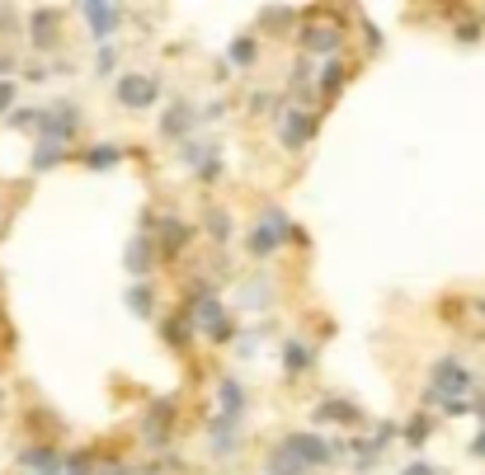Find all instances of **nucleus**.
Instances as JSON below:
<instances>
[{
	"label": "nucleus",
	"mask_w": 485,
	"mask_h": 475,
	"mask_svg": "<svg viewBox=\"0 0 485 475\" xmlns=\"http://www.w3.org/2000/svg\"><path fill=\"white\" fill-rule=\"evenodd\" d=\"M471 381H476V377H471L457 358H439V362H434V372H429V390H424V400H434V405L467 400Z\"/></svg>",
	"instance_id": "obj_1"
},
{
	"label": "nucleus",
	"mask_w": 485,
	"mask_h": 475,
	"mask_svg": "<svg viewBox=\"0 0 485 475\" xmlns=\"http://www.w3.org/2000/svg\"><path fill=\"white\" fill-rule=\"evenodd\" d=\"M194 329H198V334H212V339H217V344H227V339H231L227 311H222V301L212 297V292L194 297Z\"/></svg>",
	"instance_id": "obj_2"
},
{
	"label": "nucleus",
	"mask_w": 485,
	"mask_h": 475,
	"mask_svg": "<svg viewBox=\"0 0 485 475\" xmlns=\"http://www.w3.org/2000/svg\"><path fill=\"white\" fill-rule=\"evenodd\" d=\"M283 447L302 461V470H307V466H326V461H335V447H330L326 438H316V433H292V438H283Z\"/></svg>",
	"instance_id": "obj_3"
},
{
	"label": "nucleus",
	"mask_w": 485,
	"mask_h": 475,
	"mask_svg": "<svg viewBox=\"0 0 485 475\" xmlns=\"http://www.w3.org/2000/svg\"><path fill=\"white\" fill-rule=\"evenodd\" d=\"M38 127H43V136L47 142H66V136L76 132V108L71 104H52V108H38Z\"/></svg>",
	"instance_id": "obj_4"
},
{
	"label": "nucleus",
	"mask_w": 485,
	"mask_h": 475,
	"mask_svg": "<svg viewBox=\"0 0 485 475\" xmlns=\"http://www.w3.org/2000/svg\"><path fill=\"white\" fill-rule=\"evenodd\" d=\"M80 15L90 19L95 38H99L104 47H109V34L118 29V24H123V10H118V5H99V0H86V5H80Z\"/></svg>",
	"instance_id": "obj_5"
},
{
	"label": "nucleus",
	"mask_w": 485,
	"mask_h": 475,
	"mask_svg": "<svg viewBox=\"0 0 485 475\" xmlns=\"http://www.w3.org/2000/svg\"><path fill=\"white\" fill-rule=\"evenodd\" d=\"M207 433H212V452L217 457H231L236 452V438H240V414H212V424H207Z\"/></svg>",
	"instance_id": "obj_6"
},
{
	"label": "nucleus",
	"mask_w": 485,
	"mask_h": 475,
	"mask_svg": "<svg viewBox=\"0 0 485 475\" xmlns=\"http://www.w3.org/2000/svg\"><path fill=\"white\" fill-rule=\"evenodd\" d=\"M118 99L127 108H151L156 104V80L151 76H123L118 80Z\"/></svg>",
	"instance_id": "obj_7"
},
{
	"label": "nucleus",
	"mask_w": 485,
	"mask_h": 475,
	"mask_svg": "<svg viewBox=\"0 0 485 475\" xmlns=\"http://www.w3.org/2000/svg\"><path fill=\"white\" fill-rule=\"evenodd\" d=\"M311 132H316V118L307 114V108H288V114H283V147L298 151Z\"/></svg>",
	"instance_id": "obj_8"
},
{
	"label": "nucleus",
	"mask_w": 485,
	"mask_h": 475,
	"mask_svg": "<svg viewBox=\"0 0 485 475\" xmlns=\"http://www.w3.org/2000/svg\"><path fill=\"white\" fill-rule=\"evenodd\" d=\"M339 43H344V34L335 29V24H316V29H307V34H302V47H307V52H320V57L339 52Z\"/></svg>",
	"instance_id": "obj_9"
},
{
	"label": "nucleus",
	"mask_w": 485,
	"mask_h": 475,
	"mask_svg": "<svg viewBox=\"0 0 485 475\" xmlns=\"http://www.w3.org/2000/svg\"><path fill=\"white\" fill-rule=\"evenodd\" d=\"M19 466L38 470V475H57L66 461H62V452H52V447H29V452H19Z\"/></svg>",
	"instance_id": "obj_10"
},
{
	"label": "nucleus",
	"mask_w": 485,
	"mask_h": 475,
	"mask_svg": "<svg viewBox=\"0 0 485 475\" xmlns=\"http://www.w3.org/2000/svg\"><path fill=\"white\" fill-rule=\"evenodd\" d=\"M184 160L194 165V170H198L203 179H217V170H222L217 147H198V142H188V147H184Z\"/></svg>",
	"instance_id": "obj_11"
},
{
	"label": "nucleus",
	"mask_w": 485,
	"mask_h": 475,
	"mask_svg": "<svg viewBox=\"0 0 485 475\" xmlns=\"http://www.w3.org/2000/svg\"><path fill=\"white\" fill-rule=\"evenodd\" d=\"M307 368H311V349H307L302 339H288V344H283V372H288V377H302Z\"/></svg>",
	"instance_id": "obj_12"
},
{
	"label": "nucleus",
	"mask_w": 485,
	"mask_h": 475,
	"mask_svg": "<svg viewBox=\"0 0 485 475\" xmlns=\"http://www.w3.org/2000/svg\"><path fill=\"white\" fill-rule=\"evenodd\" d=\"M311 419H326V424H359V405H349V400H326V405H316Z\"/></svg>",
	"instance_id": "obj_13"
},
{
	"label": "nucleus",
	"mask_w": 485,
	"mask_h": 475,
	"mask_svg": "<svg viewBox=\"0 0 485 475\" xmlns=\"http://www.w3.org/2000/svg\"><path fill=\"white\" fill-rule=\"evenodd\" d=\"M123 264H127V273H151V240L147 236H137V240H132L127 245V255H123Z\"/></svg>",
	"instance_id": "obj_14"
},
{
	"label": "nucleus",
	"mask_w": 485,
	"mask_h": 475,
	"mask_svg": "<svg viewBox=\"0 0 485 475\" xmlns=\"http://www.w3.org/2000/svg\"><path fill=\"white\" fill-rule=\"evenodd\" d=\"M188 123H198V114H194V108H188V104H175L170 114L160 118V132H166V136H179Z\"/></svg>",
	"instance_id": "obj_15"
},
{
	"label": "nucleus",
	"mask_w": 485,
	"mask_h": 475,
	"mask_svg": "<svg viewBox=\"0 0 485 475\" xmlns=\"http://www.w3.org/2000/svg\"><path fill=\"white\" fill-rule=\"evenodd\" d=\"M175 424V405L166 400V405H156L151 409V419H147V442H156V438H166V429Z\"/></svg>",
	"instance_id": "obj_16"
},
{
	"label": "nucleus",
	"mask_w": 485,
	"mask_h": 475,
	"mask_svg": "<svg viewBox=\"0 0 485 475\" xmlns=\"http://www.w3.org/2000/svg\"><path fill=\"white\" fill-rule=\"evenodd\" d=\"M217 396H222V414H246V390H240V381H236V377H227V381H222Z\"/></svg>",
	"instance_id": "obj_17"
},
{
	"label": "nucleus",
	"mask_w": 485,
	"mask_h": 475,
	"mask_svg": "<svg viewBox=\"0 0 485 475\" xmlns=\"http://www.w3.org/2000/svg\"><path fill=\"white\" fill-rule=\"evenodd\" d=\"M57 15H47V10H34V47H52L57 38Z\"/></svg>",
	"instance_id": "obj_18"
},
{
	"label": "nucleus",
	"mask_w": 485,
	"mask_h": 475,
	"mask_svg": "<svg viewBox=\"0 0 485 475\" xmlns=\"http://www.w3.org/2000/svg\"><path fill=\"white\" fill-rule=\"evenodd\" d=\"M184 240H188V227H184V221H175V217L160 221V245H166V249H179Z\"/></svg>",
	"instance_id": "obj_19"
},
{
	"label": "nucleus",
	"mask_w": 485,
	"mask_h": 475,
	"mask_svg": "<svg viewBox=\"0 0 485 475\" xmlns=\"http://www.w3.org/2000/svg\"><path fill=\"white\" fill-rule=\"evenodd\" d=\"M118 160H123L118 147H90V151H86V165H90V170H109V165H118Z\"/></svg>",
	"instance_id": "obj_20"
},
{
	"label": "nucleus",
	"mask_w": 485,
	"mask_h": 475,
	"mask_svg": "<svg viewBox=\"0 0 485 475\" xmlns=\"http://www.w3.org/2000/svg\"><path fill=\"white\" fill-rule=\"evenodd\" d=\"M52 165H62V147L57 142H43L34 151V170H52Z\"/></svg>",
	"instance_id": "obj_21"
},
{
	"label": "nucleus",
	"mask_w": 485,
	"mask_h": 475,
	"mask_svg": "<svg viewBox=\"0 0 485 475\" xmlns=\"http://www.w3.org/2000/svg\"><path fill=\"white\" fill-rule=\"evenodd\" d=\"M127 306H132L137 316H151V288H147V283H137V288L127 292Z\"/></svg>",
	"instance_id": "obj_22"
},
{
	"label": "nucleus",
	"mask_w": 485,
	"mask_h": 475,
	"mask_svg": "<svg viewBox=\"0 0 485 475\" xmlns=\"http://www.w3.org/2000/svg\"><path fill=\"white\" fill-rule=\"evenodd\" d=\"M231 62H236V66H250V62H255V43H250V38H236V43H231Z\"/></svg>",
	"instance_id": "obj_23"
},
{
	"label": "nucleus",
	"mask_w": 485,
	"mask_h": 475,
	"mask_svg": "<svg viewBox=\"0 0 485 475\" xmlns=\"http://www.w3.org/2000/svg\"><path fill=\"white\" fill-rule=\"evenodd\" d=\"M429 429H434V419H429V414H419V419H415V424L406 429V442H410V447H419V442L429 438Z\"/></svg>",
	"instance_id": "obj_24"
},
{
	"label": "nucleus",
	"mask_w": 485,
	"mask_h": 475,
	"mask_svg": "<svg viewBox=\"0 0 485 475\" xmlns=\"http://www.w3.org/2000/svg\"><path fill=\"white\" fill-rule=\"evenodd\" d=\"M166 344H170V349H184V344H188V325H184V320H166Z\"/></svg>",
	"instance_id": "obj_25"
},
{
	"label": "nucleus",
	"mask_w": 485,
	"mask_h": 475,
	"mask_svg": "<svg viewBox=\"0 0 485 475\" xmlns=\"http://www.w3.org/2000/svg\"><path fill=\"white\" fill-rule=\"evenodd\" d=\"M339 86H344V66H339V62H330V66H326V76H320V90L335 95Z\"/></svg>",
	"instance_id": "obj_26"
},
{
	"label": "nucleus",
	"mask_w": 485,
	"mask_h": 475,
	"mask_svg": "<svg viewBox=\"0 0 485 475\" xmlns=\"http://www.w3.org/2000/svg\"><path fill=\"white\" fill-rule=\"evenodd\" d=\"M207 231L217 236V240H227L231 236V217L227 212H207Z\"/></svg>",
	"instance_id": "obj_27"
},
{
	"label": "nucleus",
	"mask_w": 485,
	"mask_h": 475,
	"mask_svg": "<svg viewBox=\"0 0 485 475\" xmlns=\"http://www.w3.org/2000/svg\"><path fill=\"white\" fill-rule=\"evenodd\" d=\"M38 123V108H15L10 114V127H34Z\"/></svg>",
	"instance_id": "obj_28"
},
{
	"label": "nucleus",
	"mask_w": 485,
	"mask_h": 475,
	"mask_svg": "<svg viewBox=\"0 0 485 475\" xmlns=\"http://www.w3.org/2000/svg\"><path fill=\"white\" fill-rule=\"evenodd\" d=\"M10 104H15V80L0 76V108H10Z\"/></svg>",
	"instance_id": "obj_29"
},
{
	"label": "nucleus",
	"mask_w": 485,
	"mask_h": 475,
	"mask_svg": "<svg viewBox=\"0 0 485 475\" xmlns=\"http://www.w3.org/2000/svg\"><path fill=\"white\" fill-rule=\"evenodd\" d=\"M66 475H90V457H66Z\"/></svg>",
	"instance_id": "obj_30"
},
{
	"label": "nucleus",
	"mask_w": 485,
	"mask_h": 475,
	"mask_svg": "<svg viewBox=\"0 0 485 475\" xmlns=\"http://www.w3.org/2000/svg\"><path fill=\"white\" fill-rule=\"evenodd\" d=\"M443 409H448V414H452V419H462V414H471V405H467V400H448V405H443Z\"/></svg>",
	"instance_id": "obj_31"
},
{
	"label": "nucleus",
	"mask_w": 485,
	"mask_h": 475,
	"mask_svg": "<svg viewBox=\"0 0 485 475\" xmlns=\"http://www.w3.org/2000/svg\"><path fill=\"white\" fill-rule=\"evenodd\" d=\"M99 71H114V47H99Z\"/></svg>",
	"instance_id": "obj_32"
},
{
	"label": "nucleus",
	"mask_w": 485,
	"mask_h": 475,
	"mask_svg": "<svg viewBox=\"0 0 485 475\" xmlns=\"http://www.w3.org/2000/svg\"><path fill=\"white\" fill-rule=\"evenodd\" d=\"M400 475H439V470H434V466H424V461H415V466L400 470Z\"/></svg>",
	"instance_id": "obj_33"
},
{
	"label": "nucleus",
	"mask_w": 485,
	"mask_h": 475,
	"mask_svg": "<svg viewBox=\"0 0 485 475\" xmlns=\"http://www.w3.org/2000/svg\"><path fill=\"white\" fill-rule=\"evenodd\" d=\"M471 452H476V457H480V461H485V433H480V438H476V442H471Z\"/></svg>",
	"instance_id": "obj_34"
},
{
	"label": "nucleus",
	"mask_w": 485,
	"mask_h": 475,
	"mask_svg": "<svg viewBox=\"0 0 485 475\" xmlns=\"http://www.w3.org/2000/svg\"><path fill=\"white\" fill-rule=\"evenodd\" d=\"M476 414H480V419H485V396H480V405H476Z\"/></svg>",
	"instance_id": "obj_35"
}]
</instances>
